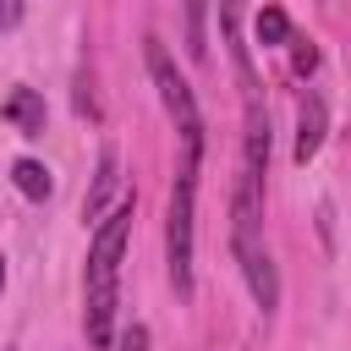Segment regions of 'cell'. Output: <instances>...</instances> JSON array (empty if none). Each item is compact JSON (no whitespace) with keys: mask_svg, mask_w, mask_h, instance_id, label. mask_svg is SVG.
<instances>
[{"mask_svg":"<svg viewBox=\"0 0 351 351\" xmlns=\"http://www.w3.org/2000/svg\"><path fill=\"white\" fill-rule=\"evenodd\" d=\"M11 181H16L22 197H49V192H55V181H49V170H44L38 159H16V165H11Z\"/></svg>","mask_w":351,"mask_h":351,"instance_id":"ba28073f","label":"cell"},{"mask_svg":"<svg viewBox=\"0 0 351 351\" xmlns=\"http://www.w3.org/2000/svg\"><path fill=\"white\" fill-rule=\"evenodd\" d=\"M115 186H121V159H115V148H104V154H99V170H93V186H88V197H82V219H88V225H104V214L115 208V203H110Z\"/></svg>","mask_w":351,"mask_h":351,"instance_id":"277c9868","label":"cell"},{"mask_svg":"<svg viewBox=\"0 0 351 351\" xmlns=\"http://www.w3.org/2000/svg\"><path fill=\"white\" fill-rule=\"evenodd\" d=\"M22 22V0H0V33H11Z\"/></svg>","mask_w":351,"mask_h":351,"instance_id":"7c38bea8","label":"cell"},{"mask_svg":"<svg viewBox=\"0 0 351 351\" xmlns=\"http://www.w3.org/2000/svg\"><path fill=\"white\" fill-rule=\"evenodd\" d=\"M291 60H296V71L307 77V71L318 66V49H313V38H291Z\"/></svg>","mask_w":351,"mask_h":351,"instance_id":"8fae6325","label":"cell"},{"mask_svg":"<svg viewBox=\"0 0 351 351\" xmlns=\"http://www.w3.org/2000/svg\"><path fill=\"white\" fill-rule=\"evenodd\" d=\"M126 241H132V197H121L104 225L93 230V247H88V274H82V329H88V346L104 351L115 340V296H121V258H126Z\"/></svg>","mask_w":351,"mask_h":351,"instance_id":"6da1fadb","label":"cell"},{"mask_svg":"<svg viewBox=\"0 0 351 351\" xmlns=\"http://www.w3.org/2000/svg\"><path fill=\"white\" fill-rule=\"evenodd\" d=\"M0 115H5L22 137H38V132H44V99H38L33 88H11V99L0 104Z\"/></svg>","mask_w":351,"mask_h":351,"instance_id":"52a82bcc","label":"cell"},{"mask_svg":"<svg viewBox=\"0 0 351 351\" xmlns=\"http://www.w3.org/2000/svg\"><path fill=\"white\" fill-rule=\"evenodd\" d=\"M241 5H247V0H219V38H225L230 55H236V71H241L247 99H258V77H252V60H247V44H241Z\"/></svg>","mask_w":351,"mask_h":351,"instance_id":"8992f818","label":"cell"},{"mask_svg":"<svg viewBox=\"0 0 351 351\" xmlns=\"http://www.w3.org/2000/svg\"><path fill=\"white\" fill-rule=\"evenodd\" d=\"M324 126H329V110L318 93H302L296 104V165H307L318 148H324Z\"/></svg>","mask_w":351,"mask_h":351,"instance_id":"5b68a950","label":"cell"},{"mask_svg":"<svg viewBox=\"0 0 351 351\" xmlns=\"http://www.w3.org/2000/svg\"><path fill=\"white\" fill-rule=\"evenodd\" d=\"M208 0H186V55H208Z\"/></svg>","mask_w":351,"mask_h":351,"instance_id":"9c48e42d","label":"cell"},{"mask_svg":"<svg viewBox=\"0 0 351 351\" xmlns=\"http://www.w3.org/2000/svg\"><path fill=\"white\" fill-rule=\"evenodd\" d=\"M143 55H148V77L159 88V104H165V115L181 132V170H197V159H203V115H197V99H192L186 77L176 71V60H170V49L159 38H148Z\"/></svg>","mask_w":351,"mask_h":351,"instance_id":"7a4b0ae2","label":"cell"},{"mask_svg":"<svg viewBox=\"0 0 351 351\" xmlns=\"http://www.w3.org/2000/svg\"><path fill=\"white\" fill-rule=\"evenodd\" d=\"M258 38H263V44H291V38H296V33H291V16H285L280 5H263V11H258Z\"/></svg>","mask_w":351,"mask_h":351,"instance_id":"30bf717a","label":"cell"},{"mask_svg":"<svg viewBox=\"0 0 351 351\" xmlns=\"http://www.w3.org/2000/svg\"><path fill=\"white\" fill-rule=\"evenodd\" d=\"M192 203H197V170H176L170 214H165V263L176 296H192Z\"/></svg>","mask_w":351,"mask_h":351,"instance_id":"3957f363","label":"cell"},{"mask_svg":"<svg viewBox=\"0 0 351 351\" xmlns=\"http://www.w3.org/2000/svg\"><path fill=\"white\" fill-rule=\"evenodd\" d=\"M0 291H5V258H0Z\"/></svg>","mask_w":351,"mask_h":351,"instance_id":"5bb4252c","label":"cell"},{"mask_svg":"<svg viewBox=\"0 0 351 351\" xmlns=\"http://www.w3.org/2000/svg\"><path fill=\"white\" fill-rule=\"evenodd\" d=\"M121 351H148V329H143V324H132V329L121 335Z\"/></svg>","mask_w":351,"mask_h":351,"instance_id":"4fadbf2b","label":"cell"}]
</instances>
